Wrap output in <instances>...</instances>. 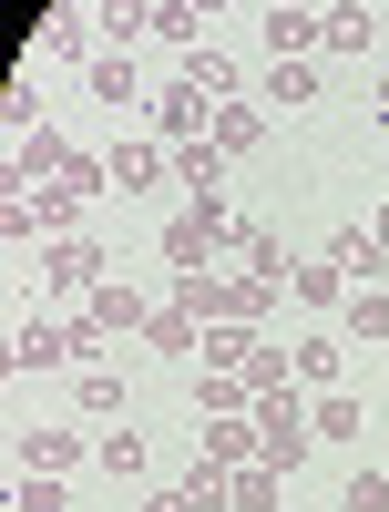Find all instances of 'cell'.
Segmentation results:
<instances>
[{"mask_svg": "<svg viewBox=\"0 0 389 512\" xmlns=\"http://www.w3.org/2000/svg\"><path fill=\"white\" fill-rule=\"evenodd\" d=\"M246 236H256V226H236V216H226V195H185V216H164V267L195 277L215 246H236V256H246Z\"/></svg>", "mask_w": 389, "mask_h": 512, "instance_id": "obj_1", "label": "cell"}, {"mask_svg": "<svg viewBox=\"0 0 389 512\" xmlns=\"http://www.w3.org/2000/svg\"><path fill=\"white\" fill-rule=\"evenodd\" d=\"M144 113H154V144H164V154H175V144H205V134H215V93H205L195 72H164Z\"/></svg>", "mask_w": 389, "mask_h": 512, "instance_id": "obj_2", "label": "cell"}, {"mask_svg": "<svg viewBox=\"0 0 389 512\" xmlns=\"http://www.w3.org/2000/svg\"><path fill=\"white\" fill-rule=\"evenodd\" d=\"M62 318H72V338H82V359H93V349H103V338H123V328H134V338H144V318H154V308H144V297H134V287H123V277H103V287H93V297H82V308H62Z\"/></svg>", "mask_w": 389, "mask_h": 512, "instance_id": "obj_3", "label": "cell"}, {"mask_svg": "<svg viewBox=\"0 0 389 512\" xmlns=\"http://www.w3.org/2000/svg\"><path fill=\"white\" fill-rule=\"evenodd\" d=\"M103 267H113V246H103V236H52V256H41V277H52L62 308H82V297L103 287Z\"/></svg>", "mask_w": 389, "mask_h": 512, "instance_id": "obj_4", "label": "cell"}, {"mask_svg": "<svg viewBox=\"0 0 389 512\" xmlns=\"http://www.w3.org/2000/svg\"><path fill=\"white\" fill-rule=\"evenodd\" d=\"M82 226V185H31L11 195V236H72Z\"/></svg>", "mask_w": 389, "mask_h": 512, "instance_id": "obj_5", "label": "cell"}, {"mask_svg": "<svg viewBox=\"0 0 389 512\" xmlns=\"http://www.w3.org/2000/svg\"><path fill=\"white\" fill-rule=\"evenodd\" d=\"M103 175H113V195H154L164 175H175V154H164L154 134H134V144H113V154H103Z\"/></svg>", "mask_w": 389, "mask_h": 512, "instance_id": "obj_6", "label": "cell"}, {"mask_svg": "<svg viewBox=\"0 0 389 512\" xmlns=\"http://www.w3.org/2000/svg\"><path fill=\"white\" fill-rule=\"evenodd\" d=\"M82 359V338H72V318H31L21 338H11V369H72Z\"/></svg>", "mask_w": 389, "mask_h": 512, "instance_id": "obj_7", "label": "cell"}, {"mask_svg": "<svg viewBox=\"0 0 389 512\" xmlns=\"http://www.w3.org/2000/svg\"><path fill=\"white\" fill-rule=\"evenodd\" d=\"M144 349H154V359H185V369H205V318H185V308H154V318H144Z\"/></svg>", "mask_w": 389, "mask_h": 512, "instance_id": "obj_8", "label": "cell"}, {"mask_svg": "<svg viewBox=\"0 0 389 512\" xmlns=\"http://www.w3.org/2000/svg\"><path fill=\"white\" fill-rule=\"evenodd\" d=\"M256 451H267V431H256V410H236V420H205V461H215V472H246Z\"/></svg>", "mask_w": 389, "mask_h": 512, "instance_id": "obj_9", "label": "cell"}, {"mask_svg": "<svg viewBox=\"0 0 389 512\" xmlns=\"http://www.w3.org/2000/svg\"><path fill=\"white\" fill-rule=\"evenodd\" d=\"M256 31H267V52H277V62H318V41H328L318 11H277V21H256Z\"/></svg>", "mask_w": 389, "mask_h": 512, "instance_id": "obj_10", "label": "cell"}, {"mask_svg": "<svg viewBox=\"0 0 389 512\" xmlns=\"http://www.w3.org/2000/svg\"><path fill=\"white\" fill-rule=\"evenodd\" d=\"M11 461H21V472H52V482H62L72 461H82V431H21V441H11Z\"/></svg>", "mask_w": 389, "mask_h": 512, "instance_id": "obj_11", "label": "cell"}, {"mask_svg": "<svg viewBox=\"0 0 389 512\" xmlns=\"http://www.w3.org/2000/svg\"><path fill=\"white\" fill-rule=\"evenodd\" d=\"M287 297L297 308H349V267H338V256H308V267L287 277Z\"/></svg>", "mask_w": 389, "mask_h": 512, "instance_id": "obj_12", "label": "cell"}, {"mask_svg": "<svg viewBox=\"0 0 389 512\" xmlns=\"http://www.w3.org/2000/svg\"><path fill=\"white\" fill-rule=\"evenodd\" d=\"M226 164H236V154L215 144V134H205V144H175V185H185V195H215V185H226Z\"/></svg>", "mask_w": 389, "mask_h": 512, "instance_id": "obj_13", "label": "cell"}, {"mask_svg": "<svg viewBox=\"0 0 389 512\" xmlns=\"http://www.w3.org/2000/svg\"><path fill=\"white\" fill-rule=\"evenodd\" d=\"M318 21H328V41H318L328 62H359V52H369V11H359V0H328Z\"/></svg>", "mask_w": 389, "mask_h": 512, "instance_id": "obj_14", "label": "cell"}, {"mask_svg": "<svg viewBox=\"0 0 389 512\" xmlns=\"http://www.w3.org/2000/svg\"><path fill=\"white\" fill-rule=\"evenodd\" d=\"M256 349H267V338H256L246 318H215V328H205V369H236V379H246V359H256Z\"/></svg>", "mask_w": 389, "mask_h": 512, "instance_id": "obj_15", "label": "cell"}, {"mask_svg": "<svg viewBox=\"0 0 389 512\" xmlns=\"http://www.w3.org/2000/svg\"><path fill=\"white\" fill-rule=\"evenodd\" d=\"M195 31H205V11H195V0H154V41H164L175 62H195Z\"/></svg>", "mask_w": 389, "mask_h": 512, "instance_id": "obj_16", "label": "cell"}, {"mask_svg": "<svg viewBox=\"0 0 389 512\" xmlns=\"http://www.w3.org/2000/svg\"><path fill=\"white\" fill-rule=\"evenodd\" d=\"M103 52H123V41H154V0H103Z\"/></svg>", "mask_w": 389, "mask_h": 512, "instance_id": "obj_17", "label": "cell"}, {"mask_svg": "<svg viewBox=\"0 0 389 512\" xmlns=\"http://www.w3.org/2000/svg\"><path fill=\"white\" fill-rule=\"evenodd\" d=\"M195 400H205V420H236V410H256V390L236 369H195Z\"/></svg>", "mask_w": 389, "mask_h": 512, "instance_id": "obj_18", "label": "cell"}, {"mask_svg": "<svg viewBox=\"0 0 389 512\" xmlns=\"http://www.w3.org/2000/svg\"><path fill=\"white\" fill-rule=\"evenodd\" d=\"M308 431L318 441H359V400L349 390H308Z\"/></svg>", "mask_w": 389, "mask_h": 512, "instance_id": "obj_19", "label": "cell"}, {"mask_svg": "<svg viewBox=\"0 0 389 512\" xmlns=\"http://www.w3.org/2000/svg\"><path fill=\"white\" fill-rule=\"evenodd\" d=\"M93 461H103L113 482H144V472H154V441H144V431H103V451H93Z\"/></svg>", "mask_w": 389, "mask_h": 512, "instance_id": "obj_20", "label": "cell"}, {"mask_svg": "<svg viewBox=\"0 0 389 512\" xmlns=\"http://www.w3.org/2000/svg\"><path fill=\"white\" fill-rule=\"evenodd\" d=\"M277 297H287L277 277H256V267H236V277H226V318H246V328H256V318L277 308Z\"/></svg>", "mask_w": 389, "mask_h": 512, "instance_id": "obj_21", "label": "cell"}, {"mask_svg": "<svg viewBox=\"0 0 389 512\" xmlns=\"http://www.w3.org/2000/svg\"><path fill=\"white\" fill-rule=\"evenodd\" d=\"M277 482H287V472H267V461L226 472V512H277Z\"/></svg>", "mask_w": 389, "mask_h": 512, "instance_id": "obj_22", "label": "cell"}, {"mask_svg": "<svg viewBox=\"0 0 389 512\" xmlns=\"http://www.w3.org/2000/svg\"><path fill=\"white\" fill-rule=\"evenodd\" d=\"M215 144H226V154H256V144H267V113H256V103H215Z\"/></svg>", "mask_w": 389, "mask_h": 512, "instance_id": "obj_23", "label": "cell"}, {"mask_svg": "<svg viewBox=\"0 0 389 512\" xmlns=\"http://www.w3.org/2000/svg\"><path fill=\"white\" fill-rule=\"evenodd\" d=\"M41 62H82V72H93V31H82V21H41Z\"/></svg>", "mask_w": 389, "mask_h": 512, "instance_id": "obj_24", "label": "cell"}, {"mask_svg": "<svg viewBox=\"0 0 389 512\" xmlns=\"http://www.w3.org/2000/svg\"><path fill=\"white\" fill-rule=\"evenodd\" d=\"M297 390H338V328H328V338H308V349H297Z\"/></svg>", "mask_w": 389, "mask_h": 512, "instance_id": "obj_25", "label": "cell"}, {"mask_svg": "<svg viewBox=\"0 0 389 512\" xmlns=\"http://www.w3.org/2000/svg\"><path fill=\"white\" fill-rule=\"evenodd\" d=\"M246 267L287 287V277H297V256H287V236H277V226H256V236H246Z\"/></svg>", "mask_w": 389, "mask_h": 512, "instance_id": "obj_26", "label": "cell"}, {"mask_svg": "<svg viewBox=\"0 0 389 512\" xmlns=\"http://www.w3.org/2000/svg\"><path fill=\"white\" fill-rule=\"evenodd\" d=\"M175 72H195V82H205L215 103H236V93H246V72H236L226 52H195V62H175Z\"/></svg>", "mask_w": 389, "mask_h": 512, "instance_id": "obj_27", "label": "cell"}, {"mask_svg": "<svg viewBox=\"0 0 389 512\" xmlns=\"http://www.w3.org/2000/svg\"><path fill=\"white\" fill-rule=\"evenodd\" d=\"M267 103H318V62H267Z\"/></svg>", "mask_w": 389, "mask_h": 512, "instance_id": "obj_28", "label": "cell"}, {"mask_svg": "<svg viewBox=\"0 0 389 512\" xmlns=\"http://www.w3.org/2000/svg\"><path fill=\"white\" fill-rule=\"evenodd\" d=\"M93 93H103V103H134L144 82H134V62H123V52H93Z\"/></svg>", "mask_w": 389, "mask_h": 512, "instance_id": "obj_29", "label": "cell"}, {"mask_svg": "<svg viewBox=\"0 0 389 512\" xmlns=\"http://www.w3.org/2000/svg\"><path fill=\"white\" fill-rule=\"evenodd\" d=\"M82 410H93V420H113V410H123V379H113L103 359H82Z\"/></svg>", "mask_w": 389, "mask_h": 512, "instance_id": "obj_30", "label": "cell"}, {"mask_svg": "<svg viewBox=\"0 0 389 512\" xmlns=\"http://www.w3.org/2000/svg\"><path fill=\"white\" fill-rule=\"evenodd\" d=\"M318 451V431H308V420H297V431H267V451H256V461H267V472H297V461H308Z\"/></svg>", "mask_w": 389, "mask_h": 512, "instance_id": "obj_31", "label": "cell"}, {"mask_svg": "<svg viewBox=\"0 0 389 512\" xmlns=\"http://www.w3.org/2000/svg\"><path fill=\"white\" fill-rule=\"evenodd\" d=\"M328 256H338L349 277H369V267H379V236H369V226H338V236H328Z\"/></svg>", "mask_w": 389, "mask_h": 512, "instance_id": "obj_32", "label": "cell"}, {"mask_svg": "<svg viewBox=\"0 0 389 512\" xmlns=\"http://www.w3.org/2000/svg\"><path fill=\"white\" fill-rule=\"evenodd\" d=\"M349 338H389V297L379 287H349Z\"/></svg>", "mask_w": 389, "mask_h": 512, "instance_id": "obj_33", "label": "cell"}, {"mask_svg": "<svg viewBox=\"0 0 389 512\" xmlns=\"http://www.w3.org/2000/svg\"><path fill=\"white\" fill-rule=\"evenodd\" d=\"M0 103H11L21 134H41V72H11V93H0Z\"/></svg>", "mask_w": 389, "mask_h": 512, "instance_id": "obj_34", "label": "cell"}, {"mask_svg": "<svg viewBox=\"0 0 389 512\" xmlns=\"http://www.w3.org/2000/svg\"><path fill=\"white\" fill-rule=\"evenodd\" d=\"M349 512H389V472H349V492H338Z\"/></svg>", "mask_w": 389, "mask_h": 512, "instance_id": "obj_35", "label": "cell"}, {"mask_svg": "<svg viewBox=\"0 0 389 512\" xmlns=\"http://www.w3.org/2000/svg\"><path fill=\"white\" fill-rule=\"evenodd\" d=\"M369 236H379V256H389V205H379V216H369Z\"/></svg>", "mask_w": 389, "mask_h": 512, "instance_id": "obj_36", "label": "cell"}, {"mask_svg": "<svg viewBox=\"0 0 389 512\" xmlns=\"http://www.w3.org/2000/svg\"><path fill=\"white\" fill-rule=\"evenodd\" d=\"M369 103H379V123H389V82H379V93H369Z\"/></svg>", "mask_w": 389, "mask_h": 512, "instance_id": "obj_37", "label": "cell"}, {"mask_svg": "<svg viewBox=\"0 0 389 512\" xmlns=\"http://www.w3.org/2000/svg\"><path fill=\"white\" fill-rule=\"evenodd\" d=\"M267 11H308V0H267Z\"/></svg>", "mask_w": 389, "mask_h": 512, "instance_id": "obj_38", "label": "cell"}, {"mask_svg": "<svg viewBox=\"0 0 389 512\" xmlns=\"http://www.w3.org/2000/svg\"><path fill=\"white\" fill-rule=\"evenodd\" d=\"M195 11H226V0H195Z\"/></svg>", "mask_w": 389, "mask_h": 512, "instance_id": "obj_39", "label": "cell"}]
</instances>
